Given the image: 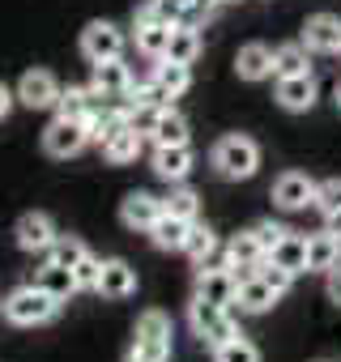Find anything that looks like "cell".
<instances>
[{"label":"cell","instance_id":"1","mask_svg":"<svg viewBox=\"0 0 341 362\" xmlns=\"http://www.w3.org/2000/svg\"><path fill=\"white\" fill-rule=\"evenodd\" d=\"M56 298L35 281V286H22V290H13L9 298H5V315L13 320V324H22V328H35V324H47L52 315H56Z\"/></svg>","mask_w":341,"mask_h":362},{"label":"cell","instance_id":"2","mask_svg":"<svg viewBox=\"0 0 341 362\" xmlns=\"http://www.w3.org/2000/svg\"><path fill=\"white\" fill-rule=\"evenodd\" d=\"M256 162H260V149L248 136H222L214 145V166L226 179H252L256 175Z\"/></svg>","mask_w":341,"mask_h":362},{"label":"cell","instance_id":"3","mask_svg":"<svg viewBox=\"0 0 341 362\" xmlns=\"http://www.w3.org/2000/svg\"><path fill=\"white\" fill-rule=\"evenodd\" d=\"M132 349H141L154 362H166V354H170V320L162 311H141V320L132 328Z\"/></svg>","mask_w":341,"mask_h":362},{"label":"cell","instance_id":"4","mask_svg":"<svg viewBox=\"0 0 341 362\" xmlns=\"http://www.w3.org/2000/svg\"><path fill=\"white\" fill-rule=\"evenodd\" d=\"M86 141H90L86 119H64V115H56V119L47 124V132H43V149H47L52 158H73V153L86 149Z\"/></svg>","mask_w":341,"mask_h":362},{"label":"cell","instance_id":"5","mask_svg":"<svg viewBox=\"0 0 341 362\" xmlns=\"http://www.w3.org/2000/svg\"><path fill=\"white\" fill-rule=\"evenodd\" d=\"M192 328H197V337H205L214 349H218L222 341L239 337V328H235L231 311H226V307H218V303H205V298H197V303H192Z\"/></svg>","mask_w":341,"mask_h":362},{"label":"cell","instance_id":"6","mask_svg":"<svg viewBox=\"0 0 341 362\" xmlns=\"http://www.w3.org/2000/svg\"><path fill=\"white\" fill-rule=\"evenodd\" d=\"M81 52H86V60H115L120 52H124V35L111 26V22H90L86 30H81Z\"/></svg>","mask_w":341,"mask_h":362},{"label":"cell","instance_id":"7","mask_svg":"<svg viewBox=\"0 0 341 362\" xmlns=\"http://www.w3.org/2000/svg\"><path fill=\"white\" fill-rule=\"evenodd\" d=\"M56 98H60V86H56V77L43 73V69L26 73L22 86H18V103H26L30 111H47V107H56Z\"/></svg>","mask_w":341,"mask_h":362},{"label":"cell","instance_id":"8","mask_svg":"<svg viewBox=\"0 0 341 362\" xmlns=\"http://www.w3.org/2000/svg\"><path fill=\"white\" fill-rule=\"evenodd\" d=\"M120 218H124L128 230H145V235H149V226L162 218V201L149 197V192H128L124 205H120Z\"/></svg>","mask_w":341,"mask_h":362},{"label":"cell","instance_id":"9","mask_svg":"<svg viewBox=\"0 0 341 362\" xmlns=\"http://www.w3.org/2000/svg\"><path fill=\"white\" fill-rule=\"evenodd\" d=\"M303 47L307 52H341V18L333 13H316L303 26Z\"/></svg>","mask_w":341,"mask_h":362},{"label":"cell","instance_id":"10","mask_svg":"<svg viewBox=\"0 0 341 362\" xmlns=\"http://www.w3.org/2000/svg\"><path fill=\"white\" fill-rule=\"evenodd\" d=\"M18 247L22 252H47L52 243H56V226H52V218L47 214H26V218H18Z\"/></svg>","mask_w":341,"mask_h":362},{"label":"cell","instance_id":"11","mask_svg":"<svg viewBox=\"0 0 341 362\" xmlns=\"http://www.w3.org/2000/svg\"><path fill=\"white\" fill-rule=\"evenodd\" d=\"M273 201L282 205V209H307V205H316V184L307 175H282L277 184H273Z\"/></svg>","mask_w":341,"mask_h":362},{"label":"cell","instance_id":"12","mask_svg":"<svg viewBox=\"0 0 341 362\" xmlns=\"http://www.w3.org/2000/svg\"><path fill=\"white\" fill-rule=\"evenodd\" d=\"M192 170V149L188 145H158L154 149V175L166 179V184H180V179Z\"/></svg>","mask_w":341,"mask_h":362},{"label":"cell","instance_id":"13","mask_svg":"<svg viewBox=\"0 0 341 362\" xmlns=\"http://www.w3.org/2000/svg\"><path fill=\"white\" fill-rule=\"evenodd\" d=\"M277 103L286 111H311V103H316V77L311 73L277 77Z\"/></svg>","mask_w":341,"mask_h":362},{"label":"cell","instance_id":"14","mask_svg":"<svg viewBox=\"0 0 341 362\" xmlns=\"http://www.w3.org/2000/svg\"><path fill=\"white\" fill-rule=\"evenodd\" d=\"M103 298H128L132 290H137V273H132V264H124V260H107L103 269H98V286H94Z\"/></svg>","mask_w":341,"mask_h":362},{"label":"cell","instance_id":"15","mask_svg":"<svg viewBox=\"0 0 341 362\" xmlns=\"http://www.w3.org/2000/svg\"><path fill=\"white\" fill-rule=\"evenodd\" d=\"M235 294H239V277H235L231 269H214V273H201V281H197V298H205V303L231 307V303H235Z\"/></svg>","mask_w":341,"mask_h":362},{"label":"cell","instance_id":"16","mask_svg":"<svg viewBox=\"0 0 341 362\" xmlns=\"http://www.w3.org/2000/svg\"><path fill=\"white\" fill-rule=\"evenodd\" d=\"M94 86L107 94V98H124L128 94V86H132V73H128V64L115 56V60H98L94 64Z\"/></svg>","mask_w":341,"mask_h":362},{"label":"cell","instance_id":"17","mask_svg":"<svg viewBox=\"0 0 341 362\" xmlns=\"http://www.w3.org/2000/svg\"><path fill=\"white\" fill-rule=\"evenodd\" d=\"M337 264H341V235H333V230L311 235V239H307V269L328 273V269H337Z\"/></svg>","mask_w":341,"mask_h":362},{"label":"cell","instance_id":"18","mask_svg":"<svg viewBox=\"0 0 341 362\" xmlns=\"http://www.w3.org/2000/svg\"><path fill=\"white\" fill-rule=\"evenodd\" d=\"M235 69H239L243 81H265V77L273 73V52H269L265 43H248V47H239Z\"/></svg>","mask_w":341,"mask_h":362},{"label":"cell","instance_id":"19","mask_svg":"<svg viewBox=\"0 0 341 362\" xmlns=\"http://www.w3.org/2000/svg\"><path fill=\"white\" fill-rule=\"evenodd\" d=\"M265 260V252H260V243H256V235L248 230V235H239V239H231V273L243 281V277H252L256 273V264Z\"/></svg>","mask_w":341,"mask_h":362},{"label":"cell","instance_id":"20","mask_svg":"<svg viewBox=\"0 0 341 362\" xmlns=\"http://www.w3.org/2000/svg\"><path fill=\"white\" fill-rule=\"evenodd\" d=\"M39 286L56 298V303H69L81 286H77V277H73V269H64V264H56V260H47L43 269H39Z\"/></svg>","mask_w":341,"mask_h":362},{"label":"cell","instance_id":"21","mask_svg":"<svg viewBox=\"0 0 341 362\" xmlns=\"http://www.w3.org/2000/svg\"><path fill=\"white\" fill-rule=\"evenodd\" d=\"M98 145H103V153H107L111 162H132V158L141 153V132H132L128 119H124V124H120L115 132H107Z\"/></svg>","mask_w":341,"mask_h":362},{"label":"cell","instance_id":"22","mask_svg":"<svg viewBox=\"0 0 341 362\" xmlns=\"http://www.w3.org/2000/svg\"><path fill=\"white\" fill-rule=\"evenodd\" d=\"M235 303H239L243 311L260 315V311H269V307L277 303V290H273V286H265V281L252 273V277H243V281H239V294H235Z\"/></svg>","mask_w":341,"mask_h":362},{"label":"cell","instance_id":"23","mask_svg":"<svg viewBox=\"0 0 341 362\" xmlns=\"http://www.w3.org/2000/svg\"><path fill=\"white\" fill-rule=\"evenodd\" d=\"M201 56V35L197 26H170V43H166V60H175V64H192Z\"/></svg>","mask_w":341,"mask_h":362},{"label":"cell","instance_id":"24","mask_svg":"<svg viewBox=\"0 0 341 362\" xmlns=\"http://www.w3.org/2000/svg\"><path fill=\"white\" fill-rule=\"evenodd\" d=\"M184 235H188V222L175 218V214H162V218L149 226V239H154L162 252H184Z\"/></svg>","mask_w":341,"mask_h":362},{"label":"cell","instance_id":"25","mask_svg":"<svg viewBox=\"0 0 341 362\" xmlns=\"http://www.w3.org/2000/svg\"><path fill=\"white\" fill-rule=\"evenodd\" d=\"M149 136H154V145H188V119L180 111L162 107V115H158V124H154Z\"/></svg>","mask_w":341,"mask_h":362},{"label":"cell","instance_id":"26","mask_svg":"<svg viewBox=\"0 0 341 362\" xmlns=\"http://www.w3.org/2000/svg\"><path fill=\"white\" fill-rule=\"evenodd\" d=\"M269 260L282 264V269H290V273H303V269H307V239H299V235L286 230V239L269 252Z\"/></svg>","mask_w":341,"mask_h":362},{"label":"cell","instance_id":"27","mask_svg":"<svg viewBox=\"0 0 341 362\" xmlns=\"http://www.w3.org/2000/svg\"><path fill=\"white\" fill-rule=\"evenodd\" d=\"M154 22H162V26H180V22H184V9L175 5V0H149V5L137 9V26H154Z\"/></svg>","mask_w":341,"mask_h":362},{"label":"cell","instance_id":"28","mask_svg":"<svg viewBox=\"0 0 341 362\" xmlns=\"http://www.w3.org/2000/svg\"><path fill=\"white\" fill-rule=\"evenodd\" d=\"M154 81L162 86V90H170V98H175V94H184L188 90V81H192V73H188V64H175V60H158L154 64Z\"/></svg>","mask_w":341,"mask_h":362},{"label":"cell","instance_id":"29","mask_svg":"<svg viewBox=\"0 0 341 362\" xmlns=\"http://www.w3.org/2000/svg\"><path fill=\"white\" fill-rule=\"evenodd\" d=\"M166 43H170V26H162V22L137 26V47H141L149 60H162V56H166Z\"/></svg>","mask_w":341,"mask_h":362},{"label":"cell","instance_id":"30","mask_svg":"<svg viewBox=\"0 0 341 362\" xmlns=\"http://www.w3.org/2000/svg\"><path fill=\"white\" fill-rule=\"evenodd\" d=\"M273 73L277 77H294V73H307V47L303 43H286L273 52Z\"/></svg>","mask_w":341,"mask_h":362},{"label":"cell","instance_id":"31","mask_svg":"<svg viewBox=\"0 0 341 362\" xmlns=\"http://www.w3.org/2000/svg\"><path fill=\"white\" fill-rule=\"evenodd\" d=\"M214 243H218V235H214L205 222H188V235H184V252H188L192 260H201V256H205Z\"/></svg>","mask_w":341,"mask_h":362},{"label":"cell","instance_id":"32","mask_svg":"<svg viewBox=\"0 0 341 362\" xmlns=\"http://www.w3.org/2000/svg\"><path fill=\"white\" fill-rule=\"evenodd\" d=\"M214 358H218V362H260L256 345H252V341H243V337H231V341H222V345L214 349Z\"/></svg>","mask_w":341,"mask_h":362},{"label":"cell","instance_id":"33","mask_svg":"<svg viewBox=\"0 0 341 362\" xmlns=\"http://www.w3.org/2000/svg\"><path fill=\"white\" fill-rule=\"evenodd\" d=\"M162 214H175L184 222H197V192L192 188H175V192L162 201Z\"/></svg>","mask_w":341,"mask_h":362},{"label":"cell","instance_id":"34","mask_svg":"<svg viewBox=\"0 0 341 362\" xmlns=\"http://www.w3.org/2000/svg\"><path fill=\"white\" fill-rule=\"evenodd\" d=\"M47 256H52L56 264L73 269V264H77V260H86L90 252H86V243H81V239H60V235H56V243L47 247Z\"/></svg>","mask_w":341,"mask_h":362},{"label":"cell","instance_id":"35","mask_svg":"<svg viewBox=\"0 0 341 362\" xmlns=\"http://www.w3.org/2000/svg\"><path fill=\"white\" fill-rule=\"evenodd\" d=\"M158 115H162V107H154V103H132V107H128V128L141 132V136H149L154 124H158Z\"/></svg>","mask_w":341,"mask_h":362},{"label":"cell","instance_id":"36","mask_svg":"<svg viewBox=\"0 0 341 362\" xmlns=\"http://www.w3.org/2000/svg\"><path fill=\"white\" fill-rule=\"evenodd\" d=\"M128 98H132V103H154V107H166V103H170V90H162V86L149 77V81H132V86H128Z\"/></svg>","mask_w":341,"mask_h":362},{"label":"cell","instance_id":"37","mask_svg":"<svg viewBox=\"0 0 341 362\" xmlns=\"http://www.w3.org/2000/svg\"><path fill=\"white\" fill-rule=\"evenodd\" d=\"M256 277H260L265 286H273L277 294H286V290H290V281H294V273H290V269H282V264H273L269 256L256 264Z\"/></svg>","mask_w":341,"mask_h":362},{"label":"cell","instance_id":"38","mask_svg":"<svg viewBox=\"0 0 341 362\" xmlns=\"http://www.w3.org/2000/svg\"><path fill=\"white\" fill-rule=\"evenodd\" d=\"M316 209L328 218L341 209V179H328V184H316Z\"/></svg>","mask_w":341,"mask_h":362},{"label":"cell","instance_id":"39","mask_svg":"<svg viewBox=\"0 0 341 362\" xmlns=\"http://www.w3.org/2000/svg\"><path fill=\"white\" fill-rule=\"evenodd\" d=\"M252 235H256V243H260V252L269 256L282 239H286V226H277V222H260V226H252Z\"/></svg>","mask_w":341,"mask_h":362},{"label":"cell","instance_id":"40","mask_svg":"<svg viewBox=\"0 0 341 362\" xmlns=\"http://www.w3.org/2000/svg\"><path fill=\"white\" fill-rule=\"evenodd\" d=\"M98 269H103V264H98L94 256L77 260V264H73V277H77V286H81V290H94V286H98Z\"/></svg>","mask_w":341,"mask_h":362},{"label":"cell","instance_id":"41","mask_svg":"<svg viewBox=\"0 0 341 362\" xmlns=\"http://www.w3.org/2000/svg\"><path fill=\"white\" fill-rule=\"evenodd\" d=\"M197 269H201V273H214V269H231V247H218V243H214V247H209V252L197 260Z\"/></svg>","mask_w":341,"mask_h":362},{"label":"cell","instance_id":"42","mask_svg":"<svg viewBox=\"0 0 341 362\" xmlns=\"http://www.w3.org/2000/svg\"><path fill=\"white\" fill-rule=\"evenodd\" d=\"M214 9H218V0H192V5L184 9V26H201V22H209Z\"/></svg>","mask_w":341,"mask_h":362},{"label":"cell","instance_id":"43","mask_svg":"<svg viewBox=\"0 0 341 362\" xmlns=\"http://www.w3.org/2000/svg\"><path fill=\"white\" fill-rule=\"evenodd\" d=\"M328 298L341 307V269H328Z\"/></svg>","mask_w":341,"mask_h":362},{"label":"cell","instance_id":"44","mask_svg":"<svg viewBox=\"0 0 341 362\" xmlns=\"http://www.w3.org/2000/svg\"><path fill=\"white\" fill-rule=\"evenodd\" d=\"M13 98H18V94H9L5 86H0V119H5V115H9V107H13Z\"/></svg>","mask_w":341,"mask_h":362},{"label":"cell","instance_id":"45","mask_svg":"<svg viewBox=\"0 0 341 362\" xmlns=\"http://www.w3.org/2000/svg\"><path fill=\"white\" fill-rule=\"evenodd\" d=\"M328 230H333V235H341V209H337V214H328Z\"/></svg>","mask_w":341,"mask_h":362},{"label":"cell","instance_id":"46","mask_svg":"<svg viewBox=\"0 0 341 362\" xmlns=\"http://www.w3.org/2000/svg\"><path fill=\"white\" fill-rule=\"evenodd\" d=\"M124 362H154V358H145V354H141V349H132V354H128V358H124Z\"/></svg>","mask_w":341,"mask_h":362},{"label":"cell","instance_id":"47","mask_svg":"<svg viewBox=\"0 0 341 362\" xmlns=\"http://www.w3.org/2000/svg\"><path fill=\"white\" fill-rule=\"evenodd\" d=\"M175 5H180V9H188V5H192V0H175Z\"/></svg>","mask_w":341,"mask_h":362},{"label":"cell","instance_id":"48","mask_svg":"<svg viewBox=\"0 0 341 362\" xmlns=\"http://www.w3.org/2000/svg\"><path fill=\"white\" fill-rule=\"evenodd\" d=\"M337 107H341V81H337Z\"/></svg>","mask_w":341,"mask_h":362}]
</instances>
